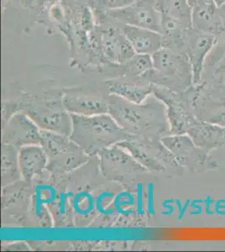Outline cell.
<instances>
[{"instance_id": "obj_1", "label": "cell", "mask_w": 225, "mask_h": 252, "mask_svg": "<svg viewBox=\"0 0 225 252\" xmlns=\"http://www.w3.org/2000/svg\"><path fill=\"white\" fill-rule=\"evenodd\" d=\"M146 100L135 103L109 94L108 115L134 137L161 139L171 135L165 103L156 97L150 98L149 102Z\"/></svg>"}, {"instance_id": "obj_2", "label": "cell", "mask_w": 225, "mask_h": 252, "mask_svg": "<svg viewBox=\"0 0 225 252\" xmlns=\"http://www.w3.org/2000/svg\"><path fill=\"white\" fill-rule=\"evenodd\" d=\"M71 117L70 138L89 156L98 155L103 150L134 138L108 114L91 116L71 114Z\"/></svg>"}, {"instance_id": "obj_3", "label": "cell", "mask_w": 225, "mask_h": 252, "mask_svg": "<svg viewBox=\"0 0 225 252\" xmlns=\"http://www.w3.org/2000/svg\"><path fill=\"white\" fill-rule=\"evenodd\" d=\"M153 68L144 75L153 85L183 94L193 86V72L188 56L162 47L152 55Z\"/></svg>"}, {"instance_id": "obj_4", "label": "cell", "mask_w": 225, "mask_h": 252, "mask_svg": "<svg viewBox=\"0 0 225 252\" xmlns=\"http://www.w3.org/2000/svg\"><path fill=\"white\" fill-rule=\"evenodd\" d=\"M127 150L146 170L167 176H181L180 166L167 147L158 138H136L118 144Z\"/></svg>"}, {"instance_id": "obj_5", "label": "cell", "mask_w": 225, "mask_h": 252, "mask_svg": "<svg viewBox=\"0 0 225 252\" xmlns=\"http://www.w3.org/2000/svg\"><path fill=\"white\" fill-rule=\"evenodd\" d=\"M47 158L46 169L53 175H66L88 162L89 155L70 136L40 129Z\"/></svg>"}, {"instance_id": "obj_6", "label": "cell", "mask_w": 225, "mask_h": 252, "mask_svg": "<svg viewBox=\"0 0 225 252\" xmlns=\"http://www.w3.org/2000/svg\"><path fill=\"white\" fill-rule=\"evenodd\" d=\"M20 108L40 129L71 135V114L63 105V95L57 99L27 96L21 101Z\"/></svg>"}, {"instance_id": "obj_7", "label": "cell", "mask_w": 225, "mask_h": 252, "mask_svg": "<svg viewBox=\"0 0 225 252\" xmlns=\"http://www.w3.org/2000/svg\"><path fill=\"white\" fill-rule=\"evenodd\" d=\"M161 141L180 166L189 172L204 173L218 168L210 153L197 146L188 135H167L161 138Z\"/></svg>"}, {"instance_id": "obj_8", "label": "cell", "mask_w": 225, "mask_h": 252, "mask_svg": "<svg viewBox=\"0 0 225 252\" xmlns=\"http://www.w3.org/2000/svg\"><path fill=\"white\" fill-rule=\"evenodd\" d=\"M94 15L96 18L101 52L108 63L122 64L137 54L124 34L122 26L101 14Z\"/></svg>"}, {"instance_id": "obj_9", "label": "cell", "mask_w": 225, "mask_h": 252, "mask_svg": "<svg viewBox=\"0 0 225 252\" xmlns=\"http://www.w3.org/2000/svg\"><path fill=\"white\" fill-rule=\"evenodd\" d=\"M104 15L120 26H132L160 32L161 15L156 6V0H136L125 9L94 13Z\"/></svg>"}, {"instance_id": "obj_10", "label": "cell", "mask_w": 225, "mask_h": 252, "mask_svg": "<svg viewBox=\"0 0 225 252\" xmlns=\"http://www.w3.org/2000/svg\"><path fill=\"white\" fill-rule=\"evenodd\" d=\"M100 169L102 174L112 181H126L147 170L120 145L100 152Z\"/></svg>"}, {"instance_id": "obj_11", "label": "cell", "mask_w": 225, "mask_h": 252, "mask_svg": "<svg viewBox=\"0 0 225 252\" xmlns=\"http://www.w3.org/2000/svg\"><path fill=\"white\" fill-rule=\"evenodd\" d=\"M184 94L198 120L225 127V100L211 97L198 85H193Z\"/></svg>"}, {"instance_id": "obj_12", "label": "cell", "mask_w": 225, "mask_h": 252, "mask_svg": "<svg viewBox=\"0 0 225 252\" xmlns=\"http://www.w3.org/2000/svg\"><path fill=\"white\" fill-rule=\"evenodd\" d=\"M42 142L40 129L27 115L16 114L3 128V144L20 150L24 146L39 145Z\"/></svg>"}, {"instance_id": "obj_13", "label": "cell", "mask_w": 225, "mask_h": 252, "mask_svg": "<svg viewBox=\"0 0 225 252\" xmlns=\"http://www.w3.org/2000/svg\"><path fill=\"white\" fill-rule=\"evenodd\" d=\"M216 40V36L213 34L193 28L189 32L185 54L188 56L193 68L194 85H197L201 81L206 59L215 45Z\"/></svg>"}, {"instance_id": "obj_14", "label": "cell", "mask_w": 225, "mask_h": 252, "mask_svg": "<svg viewBox=\"0 0 225 252\" xmlns=\"http://www.w3.org/2000/svg\"><path fill=\"white\" fill-rule=\"evenodd\" d=\"M106 91L133 103H141L152 94V83L145 77H123L106 81Z\"/></svg>"}, {"instance_id": "obj_15", "label": "cell", "mask_w": 225, "mask_h": 252, "mask_svg": "<svg viewBox=\"0 0 225 252\" xmlns=\"http://www.w3.org/2000/svg\"><path fill=\"white\" fill-rule=\"evenodd\" d=\"M192 28L199 32L215 35L216 37L225 32V20L216 2L197 0L193 6Z\"/></svg>"}, {"instance_id": "obj_16", "label": "cell", "mask_w": 225, "mask_h": 252, "mask_svg": "<svg viewBox=\"0 0 225 252\" xmlns=\"http://www.w3.org/2000/svg\"><path fill=\"white\" fill-rule=\"evenodd\" d=\"M108 95L80 94L71 91L63 94L64 107L70 114L91 115L108 114Z\"/></svg>"}, {"instance_id": "obj_17", "label": "cell", "mask_w": 225, "mask_h": 252, "mask_svg": "<svg viewBox=\"0 0 225 252\" xmlns=\"http://www.w3.org/2000/svg\"><path fill=\"white\" fill-rule=\"evenodd\" d=\"M197 146L206 152L225 147V127L208 123L197 119L188 133Z\"/></svg>"}, {"instance_id": "obj_18", "label": "cell", "mask_w": 225, "mask_h": 252, "mask_svg": "<svg viewBox=\"0 0 225 252\" xmlns=\"http://www.w3.org/2000/svg\"><path fill=\"white\" fill-rule=\"evenodd\" d=\"M122 31L137 54L152 56L163 47L160 32L132 26H123Z\"/></svg>"}, {"instance_id": "obj_19", "label": "cell", "mask_w": 225, "mask_h": 252, "mask_svg": "<svg viewBox=\"0 0 225 252\" xmlns=\"http://www.w3.org/2000/svg\"><path fill=\"white\" fill-rule=\"evenodd\" d=\"M19 166L21 177L27 183H31L34 177L43 174L47 166V158L42 146L33 145L20 148Z\"/></svg>"}, {"instance_id": "obj_20", "label": "cell", "mask_w": 225, "mask_h": 252, "mask_svg": "<svg viewBox=\"0 0 225 252\" xmlns=\"http://www.w3.org/2000/svg\"><path fill=\"white\" fill-rule=\"evenodd\" d=\"M98 68L103 69V72L109 75L112 78L141 77L153 68V60L151 55L135 54L122 64L109 63Z\"/></svg>"}, {"instance_id": "obj_21", "label": "cell", "mask_w": 225, "mask_h": 252, "mask_svg": "<svg viewBox=\"0 0 225 252\" xmlns=\"http://www.w3.org/2000/svg\"><path fill=\"white\" fill-rule=\"evenodd\" d=\"M191 29L177 20L161 15L160 33L162 36L163 47L173 52L185 53L188 34Z\"/></svg>"}, {"instance_id": "obj_22", "label": "cell", "mask_w": 225, "mask_h": 252, "mask_svg": "<svg viewBox=\"0 0 225 252\" xmlns=\"http://www.w3.org/2000/svg\"><path fill=\"white\" fill-rule=\"evenodd\" d=\"M211 97L225 100V66H204L202 78L197 84Z\"/></svg>"}, {"instance_id": "obj_23", "label": "cell", "mask_w": 225, "mask_h": 252, "mask_svg": "<svg viewBox=\"0 0 225 252\" xmlns=\"http://www.w3.org/2000/svg\"><path fill=\"white\" fill-rule=\"evenodd\" d=\"M156 6L161 15L191 29L193 6L188 0H156Z\"/></svg>"}, {"instance_id": "obj_24", "label": "cell", "mask_w": 225, "mask_h": 252, "mask_svg": "<svg viewBox=\"0 0 225 252\" xmlns=\"http://www.w3.org/2000/svg\"><path fill=\"white\" fill-rule=\"evenodd\" d=\"M18 150L14 146L3 144L2 151V184L3 187L13 184L20 180V166Z\"/></svg>"}, {"instance_id": "obj_25", "label": "cell", "mask_w": 225, "mask_h": 252, "mask_svg": "<svg viewBox=\"0 0 225 252\" xmlns=\"http://www.w3.org/2000/svg\"><path fill=\"white\" fill-rule=\"evenodd\" d=\"M135 2L136 0H95L92 9L94 13H106L125 9Z\"/></svg>"}, {"instance_id": "obj_26", "label": "cell", "mask_w": 225, "mask_h": 252, "mask_svg": "<svg viewBox=\"0 0 225 252\" xmlns=\"http://www.w3.org/2000/svg\"><path fill=\"white\" fill-rule=\"evenodd\" d=\"M225 56V32L217 37L216 42L206 59L204 66H213Z\"/></svg>"}, {"instance_id": "obj_27", "label": "cell", "mask_w": 225, "mask_h": 252, "mask_svg": "<svg viewBox=\"0 0 225 252\" xmlns=\"http://www.w3.org/2000/svg\"><path fill=\"white\" fill-rule=\"evenodd\" d=\"M95 0H61V2L70 8H81L84 6L91 7L94 4Z\"/></svg>"}, {"instance_id": "obj_28", "label": "cell", "mask_w": 225, "mask_h": 252, "mask_svg": "<svg viewBox=\"0 0 225 252\" xmlns=\"http://www.w3.org/2000/svg\"><path fill=\"white\" fill-rule=\"evenodd\" d=\"M25 7H31L34 3V0H19Z\"/></svg>"}, {"instance_id": "obj_29", "label": "cell", "mask_w": 225, "mask_h": 252, "mask_svg": "<svg viewBox=\"0 0 225 252\" xmlns=\"http://www.w3.org/2000/svg\"><path fill=\"white\" fill-rule=\"evenodd\" d=\"M220 13L222 15L223 19L225 20V3H223L222 5L220 6Z\"/></svg>"}, {"instance_id": "obj_30", "label": "cell", "mask_w": 225, "mask_h": 252, "mask_svg": "<svg viewBox=\"0 0 225 252\" xmlns=\"http://www.w3.org/2000/svg\"><path fill=\"white\" fill-rule=\"evenodd\" d=\"M215 2H216L218 5L220 6L222 5L223 3H225V0H215Z\"/></svg>"}, {"instance_id": "obj_31", "label": "cell", "mask_w": 225, "mask_h": 252, "mask_svg": "<svg viewBox=\"0 0 225 252\" xmlns=\"http://www.w3.org/2000/svg\"><path fill=\"white\" fill-rule=\"evenodd\" d=\"M188 1H189V3L192 6H193L194 3H196L197 0H188Z\"/></svg>"}, {"instance_id": "obj_32", "label": "cell", "mask_w": 225, "mask_h": 252, "mask_svg": "<svg viewBox=\"0 0 225 252\" xmlns=\"http://www.w3.org/2000/svg\"><path fill=\"white\" fill-rule=\"evenodd\" d=\"M61 0H49V2L51 3V4L52 3H57V2H60Z\"/></svg>"}, {"instance_id": "obj_33", "label": "cell", "mask_w": 225, "mask_h": 252, "mask_svg": "<svg viewBox=\"0 0 225 252\" xmlns=\"http://www.w3.org/2000/svg\"><path fill=\"white\" fill-rule=\"evenodd\" d=\"M206 1H213V0H206ZM215 1V0H214Z\"/></svg>"}]
</instances>
